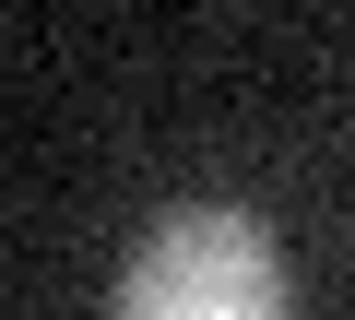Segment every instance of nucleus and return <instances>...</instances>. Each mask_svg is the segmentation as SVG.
Segmentation results:
<instances>
[{
  "mask_svg": "<svg viewBox=\"0 0 355 320\" xmlns=\"http://www.w3.org/2000/svg\"><path fill=\"white\" fill-rule=\"evenodd\" d=\"M107 320H296L284 249H272L261 214L190 202V214H166V226L119 261V308H107Z\"/></svg>",
  "mask_w": 355,
  "mask_h": 320,
  "instance_id": "f257e3e1",
  "label": "nucleus"
}]
</instances>
